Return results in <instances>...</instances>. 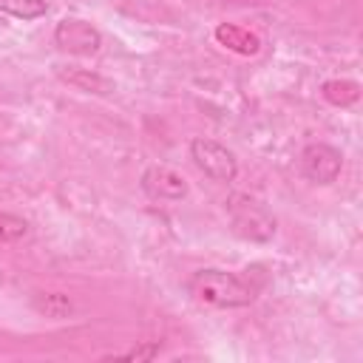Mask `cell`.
<instances>
[{
    "mask_svg": "<svg viewBox=\"0 0 363 363\" xmlns=\"http://www.w3.org/2000/svg\"><path fill=\"white\" fill-rule=\"evenodd\" d=\"M301 173L312 184H332L343 170V153L326 142H312L301 150Z\"/></svg>",
    "mask_w": 363,
    "mask_h": 363,
    "instance_id": "obj_4",
    "label": "cell"
},
{
    "mask_svg": "<svg viewBox=\"0 0 363 363\" xmlns=\"http://www.w3.org/2000/svg\"><path fill=\"white\" fill-rule=\"evenodd\" d=\"M320 91H323V99L337 108H346V105L357 102V96H360V85L352 79H329V82H323Z\"/></svg>",
    "mask_w": 363,
    "mask_h": 363,
    "instance_id": "obj_10",
    "label": "cell"
},
{
    "mask_svg": "<svg viewBox=\"0 0 363 363\" xmlns=\"http://www.w3.org/2000/svg\"><path fill=\"white\" fill-rule=\"evenodd\" d=\"M142 190L153 201H167V204H176L182 199H187V193H190L187 179L167 164H150L142 173Z\"/></svg>",
    "mask_w": 363,
    "mask_h": 363,
    "instance_id": "obj_6",
    "label": "cell"
},
{
    "mask_svg": "<svg viewBox=\"0 0 363 363\" xmlns=\"http://www.w3.org/2000/svg\"><path fill=\"white\" fill-rule=\"evenodd\" d=\"M57 77L65 79L68 85L85 91V94H99V96L113 94V82L108 77L91 71V68H74V65H68V68H57Z\"/></svg>",
    "mask_w": 363,
    "mask_h": 363,
    "instance_id": "obj_7",
    "label": "cell"
},
{
    "mask_svg": "<svg viewBox=\"0 0 363 363\" xmlns=\"http://www.w3.org/2000/svg\"><path fill=\"white\" fill-rule=\"evenodd\" d=\"M216 40L224 43V45H230V48L238 51V54H255V51L261 48V40H258L255 34H250L247 28L233 26V23L218 26V28H216Z\"/></svg>",
    "mask_w": 363,
    "mask_h": 363,
    "instance_id": "obj_8",
    "label": "cell"
},
{
    "mask_svg": "<svg viewBox=\"0 0 363 363\" xmlns=\"http://www.w3.org/2000/svg\"><path fill=\"white\" fill-rule=\"evenodd\" d=\"M190 159L213 182H233L238 176V159H235V153L227 145L216 142V139L196 136L190 142Z\"/></svg>",
    "mask_w": 363,
    "mask_h": 363,
    "instance_id": "obj_3",
    "label": "cell"
},
{
    "mask_svg": "<svg viewBox=\"0 0 363 363\" xmlns=\"http://www.w3.org/2000/svg\"><path fill=\"white\" fill-rule=\"evenodd\" d=\"M54 43L68 51V54H77V57H91L102 48V34L96 26H91L88 20H79V17H65L57 23L54 28Z\"/></svg>",
    "mask_w": 363,
    "mask_h": 363,
    "instance_id": "obj_5",
    "label": "cell"
},
{
    "mask_svg": "<svg viewBox=\"0 0 363 363\" xmlns=\"http://www.w3.org/2000/svg\"><path fill=\"white\" fill-rule=\"evenodd\" d=\"M227 213L233 221L235 235L247 238V241H269L275 235V216L255 199L244 196V193H233L227 199Z\"/></svg>",
    "mask_w": 363,
    "mask_h": 363,
    "instance_id": "obj_2",
    "label": "cell"
},
{
    "mask_svg": "<svg viewBox=\"0 0 363 363\" xmlns=\"http://www.w3.org/2000/svg\"><path fill=\"white\" fill-rule=\"evenodd\" d=\"M34 309L40 312V315H45V318H54V320H60V318H68L71 312H74V303H71V298L68 295H60V292H40V295H34Z\"/></svg>",
    "mask_w": 363,
    "mask_h": 363,
    "instance_id": "obj_9",
    "label": "cell"
},
{
    "mask_svg": "<svg viewBox=\"0 0 363 363\" xmlns=\"http://www.w3.org/2000/svg\"><path fill=\"white\" fill-rule=\"evenodd\" d=\"M187 292L193 301L210 309H241L255 301V289L227 269H199L187 281Z\"/></svg>",
    "mask_w": 363,
    "mask_h": 363,
    "instance_id": "obj_1",
    "label": "cell"
},
{
    "mask_svg": "<svg viewBox=\"0 0 363 363\" xmlns=\"http://www.w3.org/2000/svg\"><path fill=\"white\" fill-rule=\"evenodd\" d=\"M159 352H162V343H159V340H147V343L133 346L130 352H125V354H119V357H122V360H153V357H159Z\"/></svg>",
    "mask_w": 363,
    "mask_h": 363,
    "instance_id": "obj_13",
    "label": "cell"
},
{
    "mask_svg": "<svg viewBox=\"0 0 363 363\" xmlns=\"http://www.w3.org/2000/svg\"><path fill=\"white\" fill-rule=\"evenodd\" d=\"M31 227L26 218L14 216V213H0V244H17L23 238H28Z\"/></svg>",
    "mask_w": 363,
    "mask_h": 363,
    "instance_id": "obj_12",
    "label": "cell"
},
{
    "mask_svg": "<svg viewBox=\"0 0 363 363\" xmlns=\"http://www.w3.org/2000/svg\"><path fill=\"white\" fill-rule=\"evenodd\" d=\"M0 11L17 20H37L48 14V3L45 0H0Z\"/></svg>",
    "mask_w": 363,
    "mask_h": 363,
    "instance_id": "obj_11",
    "label": "cell"
}]
</instances>
